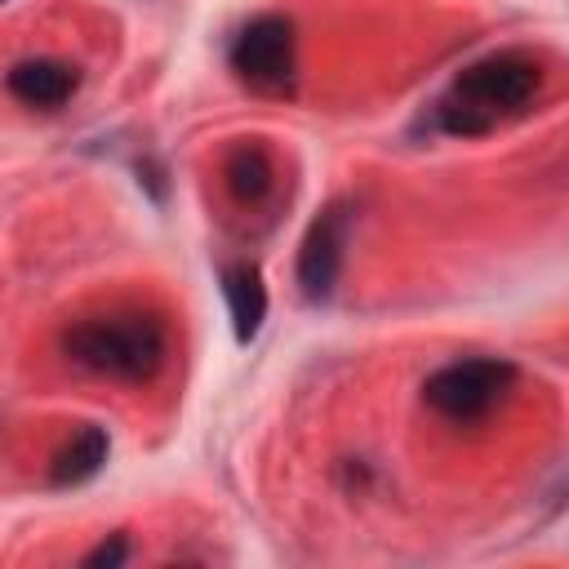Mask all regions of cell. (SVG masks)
I'll return each mask as SVG.
<instances>
[{
	"mask_svg": "<svg viewBox=\"0 0 569 569\" xmlns=\"http://www.w3.org/2000/svg\"><path fill=\"white\" fill-rule=\"evenodd\" d=\"M227 62L236 71L240 84H249L253 93L267 98H289L293 80H298V53H293V22L284 13H258L249 18L231 49Z\"/></svg>",
	"mask_w": 569,
	"mask_h": 569,
	"instance_id": "obj_3",
	"label": "cell"
},
{
	"mask_svg": "<svg viewBox=\"0 0 569 569\" xmlns=\"http://www.w3.org/2000/svg\"><path fill=\"white\" fill-rule=\"evenodd\" d=\"M347 231H351V204L333 200L325 204L320 218H311L302 244H298V289L307 302H325L342 276V253H347Z\"/></svg>",
	"mask_w": 569,
	"mask_h": 569,
	"instance_id": "obj_5",
	"label": "cell"
},
{
	"mask_svg": "<svg viewBox=\"0 0 569 569\" xmlns=\"http://www.w3.org/2000/svg\"><path fill=\"white\" fill-rule=\"evenodd\" d=\"M4 84L27 107H62L76 93L80 71L71 62H58V58H27L4 76Z\"/></svg>",
	"mask_w": 569,
	"mask_h": 569,
	"instance_id": "obj_6",
	"label": "cell"
},
{
	"mask_svg": "<svg viewBox=\"0 0 569 569\" xmlns=\"http://www.w3.org/2000/svg\"><path fill=\"white\" fill-rule=\"evenodd\" d=\"M218 276H222V298H227V311H231V329H236L240 342H249L267 320V284H262L253 262H227Z\"/></svg>",
	"mask_w": 569,
	"mask_h": 569,
	"instance_id": "obj_7",
	"label": "cell"
},
{
	"mask_svg": "<svg viewBox=\"0 0 569 569\" xmlns=\"http://www.w3.org/2000/svg\"><path fill=\"white\" fill-rule=\"evenodd\" d=\"M107 453H111V440H107V431L102 427H80L58 453H53V462H49V480L58 485V489H71V485H84V480H93L98 471H102V462H107Z\"/></svg>",
	"mask_w": 569,
	"mask_h": 569,
	"instance_id": "obj_8",
	"label": "cell"
},
{
	"mask_svg": "<svg viewBox=\"0 0 569 569\" xmlns=\"http://www.w3.org/2000/svg\"><path fill=\"white\" fill-rule=\"evenodd\" d=\"M62 351L71 365H80L98 378L147 382L160 373V365L169 356V329L151 311L89 316L62 333Z\"/></svg>",
	"mask_w": 569,
	"mask_h": 569,
	"instance_id": "obj_2",
	"label": "cell"
},
{
	"mask_svg": "<svg viewBox=\"0 0 569 569\" xmlns=\"http://www.w3.org/2000/svg\"><path fill=\"white\" fill-rule=\"evenodd\" d=\"M542 89V67L520 49L476 58L436 98V124L453 138H485L502 120L520 116Z\"/></svg>",
	"mask_w": 569,
	"mask_h": 569,
	"instance_id": "obj_1",
	"label": "cell"
},
{
	"mask_svg": "<svg viewBox=\"0 0 569 569\" xmlns=\"http://www.w3.org/2000/svg\"><path fill=\"white\" fill-rule=\"evenodd\" d=\"M222 178H227V191H231L240 204H258V200H267L271 187H276V164H271L267 147H258V142H240V147L227 151V160H222Z\"/></svg>",
	"mask_w": 569,
	"mask_h": 569,
	"instance_id": "obj_9",
	"label": "cell"
},
{
	"mask_svg": "<svg viewBox=\"0 0 569 569\" xmlns=\"http://www.w3.org/2000/svg\"><path fill=\"white\" fill-rule=\"evenodd\" d=\"M511 387H516V365L511 360L471 356V360H453V365L436 369L422 382V396H427V405L440 418H449V422H476L498 400H507Z\"/></svg>",
	"mask_w": 569,
	"mask_h": 569,
	"instance_id": "obj_4",
	"label": "cell"
},
{
	"mask_svg": "<svg viewBox=\"0 0 569 569\" xmlns=\"http://www.w3.org/2000/svg\"><path fill=\"white\" fill-rule=\"evenodd\" d=\"M129 560V542H124V533H111L107 542H98L93 551H84V569H111V565H124Z\"/></svg>",
	"mask_w": 569,
	"mask_h": 569,
	"instance_id": "obj_10",
	"label": "cell"
}]
</instances>
